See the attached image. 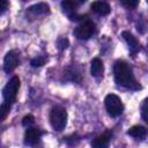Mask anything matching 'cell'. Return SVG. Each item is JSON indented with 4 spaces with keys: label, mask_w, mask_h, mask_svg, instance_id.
I'll return each mask as SVG.
<instances>
[{
    "label": "cell",
    "mask_w": 148,
    "mask_h": 148,
    "mask_svg": "<svg viewBox=\"0 0 148 148\" xmlns=\"http://www.w3.org/2000/svg\"><path fill=\"white\" fill-rule=\"evenodd\" d=\"M113 75L116 83L128 88V89H140L141 86L138 83V81L134 77L133 71L130 67V65L124 60H117L113 65Z\"/></svg>",
    "instance_id": "6da1fadb"
},
{
    "label": "cell",
    "mask_w": 148,
    "mask_h": 148,
    "mask_svg": "<svg viewBox=\"0 0 148 148\" xmlns=\"http://www.w3.org/2000/svg\"><path fill=\"white\" fill-rule=\"evenodd\" d=\"M50 124L53 130L62 131L67 124V112L62 106H53L50 111Z\"/></svg>",
    "instance_id": "7a4b0ae2"
},
{
    "label": "cell",
    "mask_w": 148,
    "mask_h": 148,
    "mask_svg": "<svg viewBox=\"0 0 148 148\" xmlns=\"http://www.w3.org/2000/svg\"><path fill=\"white\" fill-rule=\"evenodd\" d=\"M104 103H105L106 111L111 117H118L124 111V105H123L121 99L114 94L106 95V97L104 99Z\"/></svg>",
    "instance_id": "3957f363"
},
{
    "label": "cell",
    "mask_w": 148,
    "mask_h": 148,
    "mask_svg": "<svg viewBox=\"0 0 148 148\" xmlns=\"http://www.w3.org/2000/svg\"><path fill=\"white\" fill-rule=\"evenodd\" d=\"M18 89H20V79L17 76H13L2 90V96H3L5 102L13 104L16 101Z\"/></svg>",
    "instance_id": "277c9868"
},
{
    "label": "cell",
    "mask_w": 148,
    "mask_h": 148,
    "mask_svg": "<svg viewBox=\"0 0 148 148\" xmlns=\"http://www.w3.org/2000/svg\"><path fill=\"white\" fill-rule=\"evenodd\" d=\"M95 32V23L91 21H86L81 23L74 31L79 39H89Z\"/></svg>",
    "instance_id": "5b68a950"
},
{
    "label": "cell",
    "mask_w": 148,
    "mask_h": 148,
    "mask_svg": "<svg viewBox=\"0 0 148 148\" xmlns=\"http://www.w3.org/2000/svg\"><path fill=\"white\" fill-rule=\"evenodd\" d=\"M20 62V59H18V53L14 50L9 51L6 53L5 56V59H3V69L6 73H10L13 72L17 65Z\"/></svg>",
    "instance_id": "8992f818"
},
{
    "label": "cell",
    "mask_w": 148,
    "mask_h": 148,
    "mask_svg": "<svg viewBox=\"0 0 148 148\" xmlns=\"http://www.w3.org/2000/svg\"><path fill=\"white\" fill-rule=\"evenodd\" d=\"M40 136H42V132L38 128L28 127V130L24 133V143L28 146H34L38 142Z\"/></svg>",
    "instance_id": "52a82bcc"
},
{
    "label": "cell",
    "mask_w": 148,
    "mask_h": 148,
    "mask_svg": "<svg viewBox=\"0 0 148 148\" xmlns=\"http://www.w3.org/2000/svg\"><path fill=\"white\" fill-rule=\"evenodd\" d=\"M91 9L98 14V15H102V16H105L108 14H110L111 12V7L109 6V3L104 2V1H95L91 3Z\"/></svg>",
    "instance_id": "ba28073f"
},
{
    "label": "cell",
    "mask_w": 148,
    "mask_h": 148,
    "mask_svg": "<svg viewBox=\"0 0 148 148\" xmlns=\"http://www.w3.org/2000/svg\"><path fill=\"white\" fill-rule=\"evenodd\" d=\"M121 36L124 37V39L126 40L127 45L130 46V49H131L132 51L136 52V51L140 50V47H141L140 43L138 42V39H136L131 32H128V31H123V32H121Z\"/></svg>",
    "instance_id": "9c48e42d"
},
{
    "label": "cell",
    "mask_w": 148,
    "mask_h": 148,
    "mask_svg": "<svg viewBox=\"0 0 148 148\" xmlns=\"http://www.w3.org/2000/svg\"><path fill=\"white\" fill-rule=\"evenodd\" d=\"M61 7L64 9V12L71 17V20H74L75 17V10L77 7V3L73 0H62L61 2Z\"/></svg>",
    "instance_id": "30bf717a"
},
{
    "label": "cell",
    "mask_w": 148,
    "mask_h": 148,
    "mask_svg": "<svg viewBox=\"0 0 148 148\" xmlns=\"http://www.w3.org/2000/svg\"><path fill=\"white\" fill-rule=\"evenodd\" d=\"M103 71H104V66H103V62L101 59L98 58H95L91 60V64H90V73L92 76L95 77H98L103 74Z\"/></svg>",
    "instance_id": "8fae6325"
},
{
    "label": "cell",
    "mask_w": 148,
    "mask_h": 148,
    "mask_svg": "<svg viewBox=\"0 0 148 148\" xmlns=\"http://www.w3.org/2000/svg\"><path fill=\"white\" fill-rule=\"evenodd\" d=\"M127 134L135 139H145L147 135V130H146V127H143L141 125H135V126H132L127 131Z\"/></svg>",
    "instance_id": "7c38bea8"
},
{
    "label": "cell",
    "mask_w": 148,
    "mask_h": 148,
    "mask_svg": "<svg viewBox=\"0 0 148 148\" xmlns=\"http://www.w3.org/2000/svg\"><path fill=\"white\" fill-rule=\"evenodd\" d=\"M110 138H111V134L108 132V133H104L97 138H95L91 142V146L95 147V148H104L109 145L110 142Z\"/></svg>",
    "instance_id": "4fadbf2b"
},
{
    "label": "cell",
    "mask_w": 148,
    "mask_h": 148,
    "mask_svg": "<svg viewBox=\"0 0 148 148\" xmlns=\"http://www.w3.org/2000/svg\"><path fill=\"white\" fill-rule=\"evenodd\" d=\"M29 12L35 14V15H45V14L50 13V7L45 2H40V3H37V5L29 7Z\"/></svg>",
    "instance_id": "5bb4252c"
},
{
    "label": "cell",
    "mask_w": 148,
    "mask_h": 148,
    "mask_svg": "<svg viewBox=\"0 0 148 148\" xmlns=\"http://www.w3.org/2000/svg\"><path fill=\"white\" fill-rule=\"evenodd\" d=\"M10 108H12V104H9L7 102H3L0 105V121L6 119V117L8 116L9 111H10Z\"/></svg>",
    "instance_id": "9a60e30c"
},
{
    "label": "cell",
    "mask_w": 148,
    "mask_h": 148,
    "mask_svg": "<svg viewBox=\"0 0 148 148\" xmlns=\"http://www.w3.org/2000/svg\"><path fill=\"white\" fill-rule=\"evenodd\" d=\"M139 1H140V0H120L121 5H123L124 7H126V8H128V9L135 8V7L139 5Z\"/></svg>",
    "instance_id": "2e32d148"
},
{
    "label": "cell",
    "mask_w": 148,
    "mask_h": 148,
    "mask_svg": "<svg viewBox=\"0 0 148 148\" xmlns=\"http://www.w3.org/2000/svg\"><path fill=\"white\" fill-rule=\"evenodd\" d=\"M147 104H148V99L146 98L141 105V116H142V119L147 123L148 121V114H147Z\"/></svg>",
    "instance_id": "e0dca14e"
},
{
    "label": "cell",
    "mask_w": 148,
    "mask_h": 148,
    "mask_svg": "<svg viewBox=\"0 0 148 148\" xmlns=\"http://www.w3.org/2000/svg\"><path fill=\"white\" fill-rule=\"evenodd\" d=\"M45 64V59L43 57H37V58H34L31 60V66L32 67H40Z\"/></svg>",
    "instance_id": "ac0fdd59"
},
{
    "label": "cell",
    "mask_w": 148,
    "mask_h": 148,
    "mask_svg": "<svg viewBox=\"0 0 148 148\" xmlns=\"http://www.w3.org/2000/svg\"><path fill=\"white\" fill-rule=\"evenodd\" d=\"M34 121H35L34 116L28 114V116H25V117L22 119V125H23L24 127H29L30 125H32V124H34Z\"/></svg>",
    "instance_id": "d6986e66"
},
{
    "label": "cell",
    "mask_w": 148,
    "mask_h": 148,
    "mask_svg": "<svg viewBox=\"0 0 148 148\" xmlns=\"http://www.w3.org/2000/svg\"><path fill=\"white\" fill-rule=\"evenodd\" d=\"M68 44H69V42L65 37H61V38L58 39V46H59L60 50H65L66 47H68Z\"/></svg>",
    "instance_id": "ffe728a7"
},
{
    "label": "cell",
    "mask_w": 148,
    "mask_h": 148,
    "mask_svg": "<svg viewBox=\"0 0 148 148\" xmlns=\"http://www.w3.org/2000/svg\"><path fill=\"white\" fill-rule=\"evenodd\" d=\"M7 6H8V1L7 0H0V14L6 10Z\"/></svg>",
    "instance_id": "44dd1931"
},
{
    "label": "cell",
    "mask_w": 148,
    "mask_h": 148,
    "mask_svg": "<svg viewBox=\"0 0 148 148\" xmlns=\"http://www.w3.org/2000/svg\"><path fill=\"white\" fill-rule=\"evenodd\" d=\"M80 2H84V1H87V0H79Z\"/></svg>",
    "instance_id": "7402d4cb"
},
{
    "label": "cell",
    "mask_w": 148,
    "mask_h": 148,
    "mask_svg": "<svg viewBox=\"0 0 148 148\" xmlns=\"http://www.w3.org/2000/svg\"><path fill=\"white\" fill-rule=\"evenodd\" d=\"M22 1H28V0H22Z\"/></svg>",
    "instance_id": "603a6c76"
}]
</instances>
